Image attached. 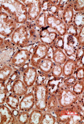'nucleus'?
I'll return each mask as SVG.
<instances>
[{"label":"nucleus","mask_w":84,"mask_h":124,"mask_svg":"<svg viewBox=\"0 0 84 124\" xmlns=\"http://www.w3.org/2000/svg\"><path fill=\"white\" fill-rule=\"evenodd\" d=\"M3 11L6 12L17 24H25L27 22V9L21 0H4L3 5Z\"/></svg>","instance_id":"1"},{"label":"nucleus","mask_w":84,"mask_h":124,"mask_svg":"<svg viewBox=\"0 0 84 124\" xmlns=\"http://www.w3.org/2000/svg\"><path fill=\"white\" fill-rule=\"evenodd\" d=\"M54 115L56 118V123L61 124H83L84 116L74 106L69 108L60 107Z\"/></svg>","instance_id":"2"},{"label":"nucleus","mask_w":84,"mask_h":124,"mask_svg":"<svg viewBox=\"0 0 84 124\" xmlns=\"http://www.w3.org/2000/svg\"><path fill=\"white\" fill-rule=\"evenodd\" d=\"M60 107L69 108L75 105L81 97L74 93L72 89L66 87L60 82L56 89L54 91Z\"/></svg>","instance_id":"3"},{"label":"nucleus","mask_w":84,"mask_h":124,"mask_svg":"<svg viewBox=\"0 0 84 124\" xmlns=\"http://www.w3.org/2000/svg\"><path fill=\"white\" fill-rule=\"evenodd\" d=\"M32 91L35 99V108L44 112L46 109L49 94V89L47 83L45 82V81L35 82L32 86Z\"/></svg>","instance_id":"4"},{"label":"nucleus","mask_w":84,"mask_h":124,"mask_svg":"<svg viewBox=\"0 0 84 124\" xmlns=\"http://www.w3.org/2000/svg\"><path fill=\"white\" fill-rule=\"evenodd\" d=\"M9 39L13 45L18 49L30 46L29 29L25 24L18 26Z\"/></svg>","instance_id":"5"},{"label":"nucleus","mask_w":84,"mask_h":124,"mask_svg":"<svg viewBox=\"0 0 84 124\" xmlns=\"http://www.w3.org/2000/svg\"><path fill=\"white\" fill-rule=\"evenodd\" d=\"M32 52L27 48H19L13 55L9 64L14 71H18L29 65Z\"/></svg>","instance_id":"6"},{"label":"nucleus","mask_w":84,"mask_h":124,"mask_svg":"<svg viewBox=\"0 0 84 124\" xmlns=\"http://www.w3.org/2000/svg\"><path fill=\"white\" fill-rule=\"evenodd\" d=\"M18 26L12 18L6 12H0V36L5 39L10 38Z\"/></svg>","instance_id":"7"},{"label":"nucleus","mask_w":84,"mask_h":124,"mask_svg":"<svg viewBox=\"0 0 84 124\" xmlns=\"http://www.w3.org/2000/svg\"><path fill=\"white\" fill-rule=\"evenodd\" d=\"M29 65L37 69L42 61L46 58L49 54L50 48L42 43L36 44L32 49Z\"/></svg>","instance_id":"8"},{"label":"nucleus","mask_w":84,"mask_h":124,"mask_svg":"<svg viewBox=\"0 0 84 124\" xmlns=\"http://www.w3.org/2000/svg\"><path fill=\"white\" fill-rule=\"evenodd\" d=\"M47 26L56 32L60 36L63 37L66 34L67 25L62 18L49 13H46Z\"/></svg>","instance_id":"9"},{"label":"nucleus","mask_w":84,"mask_h":124,"mask_svg":"<svg viewBox=\"0 0 84 124\" xmlns=\"http://www.w3.org/2000/svg\"><path fill=\"white\" fill-rule=\"evenodd\" d=\"M21 1L25 4L27 9L28 21L33 22L42 13V0H24Z\"/></svg>","instance_id":"10"},{"label":"nucleus","mask_w":84,"mask_h":124,"mask_svg":"<svg viewBox=\"0 0 84 124\" xmlns=\"http://www.w3.org/2000/svg\"><path fill=\"white\" fill-rule=\"evenodd\" d=\"M6 84L8 93L11 92L19 98L28 93L29 88L19 78H17L12 81L8 80Z\"/></svg>","instance_id":"11"},{"label":"nucleus","mask_w":84,"mask_h":124,"mask_svg":"<svg viewBox=\"0 0 84 124\" xmlns=\"http://www.w3.org/2000/svg\"><path fill=\"white\" fill-rule=\"evenodd\" d=\"M22 80L28 88H32L37 81L38 76L37 69L28 65L22 70Z\"/></svg>","instance_id":"12"},{"label":"nucleus","mask_w":84,"mask_h":124,"mask_svg":"<svg viewBox=\"0 0 84 124\" xmlns=\"http://www.w3.org/2000/svg\"><path fill=\"white\" fill-rule=\"evenodd\" d=\"M39 33L40 42L50 48L59 36L56 32L52 30L48 26L41 29L39 31Z\"/></svg>","instance_id":"13"},{"label":"nucleus","mask_w":84,"mask_h":124,"mask_svg":"<svg viewBox=\"0 0 84 124\" xmlns=\"http://www.w3.org/2000/svg\"><path fill=\"white\" fill-rule=\"evenodd\" d=\"M63 37L64 51L68 57L72 58V57L75 58L76 52L79 45L76 38L67 34Z\"/></svg>","instance_id":"14"},{"label":"nucleus","mask_w":84,"mask_h":124,"mask_svg":"<svg viewBox=\"0 0 84 124\" xmlns=\"http://www.w3.org/2000/svg\"><path fill=\"white\" fill-rule=\"evenodd\" d=\"M18 124L12 110L4 104H0V124Z\"/></svg>","instance_id":"15"},{"label":"nucleus","mask_w":84,"mask_h":124,"mask_svg":"<svg viewBox=\"0 0 84 124\" xmlns=\"http://www.w3.org/2000/svg\"><path fill=\"white\" fill-rule=\"evenodd\" d=\"M35 106V99L33 91L28 92L22 97L19 107V110L25 111L28 112L33 109Z\"/></svg>","instance_id":"16"},{"label":"nucleus","mask_w":84,"mask_h":124,"mask_svg":"<svg viewBox=\"0 0 84 124\" xmlns=\"http://www.w3.org/2000/svg\"><path fill=\"white\" fill-rule=\"evenodd\" d=\"M78 66L79 64L75 59L68 58L62 65V76L65 78L74 75Z\"/></svg>","instance_id":"17"},{"label":"nucleus","mask_w":84,"mask_h":124,"mask_svg":"<svg viewBox=\"0 0 84 124\" xmlns=\"http://www.w3.org/2000/svg\"><path fill=\"white\" fill-rule=\"evenodd\" d=\"M54 62L50 57L47 56L42 61L38 66L37 70L41 72L42 76L47 79L50 75V73L54 66Z\"/></svg>","instance_id":"18"},{"label":"nucleus","mask_w":84,"mask_h":124,"mask_svg":"<svg viewBox=\"0 0 84 124\" xmlns=\"http://www.w3.org/2000/svg\"><path fill=\"white\" fill-rule=\"evenodd\" d=\"M74 14L72 0H69L63 8L61 14V18L66 25L72 23Z\"/></svg>","instance_id":"19"},{"label":"nucleus","mask_w":84,"mask_h":124,"mask_svg":"<svg viewBox=\"0 0 84 124\" xmlns=\"http://www.w3.org/2000/svg\"><path fill=\"white\" fill-rule=\"evenodd\" d=\"M50 48L52 50L51 58L53 62L56 64L63 65L68 58L64 50L61 48Z\"/></svg>","instance_id":"20"},{"label":"nucleus","mask_w":84,"mask_h":124,"mask_svg":"<svg viewBox=\"0 0 84 124\" xmlns=\"http://www.w3.org/2000/svg\"><path fill=\"white\" fill-rule=\"evenodd\" d=\"M59 107L58 101L54 92H49L46 104V109L45 111L54 114Z\"/></svg>","instance_id":"21"},{"label":"nucleus","mask_w":84,"mask_h":124,"mask_svg":"<svg viewBox=\"0 0 84 124\" xmlns=\"http://www.w3.org/2000/svg\"><path fill=\"white\" fill-rule=\"evenodd\" d=\"M25 24L29 29V41L30 46H33L35 45H36V44L40 42V41L39 31L37 30V29L35 28L32 22L27 21V22Z\"/></svg>","instance_id":"22"},{"label":"nucleus","mask_w":84,"mask_h":124,"mask_svg":"<svg viewBox=\"0 0 84 124\" xmlns=\"http://www.w3.org/2000/svg\"><path fill=\"white\" fill-rule=\"evenodd\" d=\"M14 70L9 64H0V82H6Z\"/></svg>","instance_id":"23"},{"label":"nucleus","mask_w":84,"mask_h":124,"mask_svg":"<svg viewBox=\"0 0 84 124\" xmlns=\"http://www.w3.org/2000/svg\"><path fill=\"white\" fill-rule=\"evenodd\" d=\"M19 102L20 98L11 92L8 94L5 101L6 105L12 110L19 109Z\"/></svg>","instance_id":"24"},{"label":"nucleus","mask_w":84,"mask_h":124,"mask_svg":"<svg viewBox=\"0 0 84 124\" xmlns=\"http://www.w3.org/2000/svg\"><path fill=\"white\" fill-rule=\"evenodd\" d=\"M43 115V112L40 109L34 108L29 113L28 124H40Z\"/></svg>","instance_id":"25"},{"label":"nucleus","mask_w":84,"mask_h":124,"mask_svg":"<svg viewBox=\"0 0 84 124\" xmlns=\"http://www.w3.org/2000/svg\"><path fill=\"white\" fill-rule=\"evenodd\" d=\"M46 12H42L32 24L35 28L38 31L47 26L46 22Z\"/></svg>","instance_id":"26"},{"label":"nucleus","mask_w":84,"mask_h":124,"mask_svg":"<svg viewBox=\"0 0 84 124\" xmlns=\"http://www.w3.org/2000/svg\"><path fill=\"white\" fill-rule=\"evenodd\" d=\"M12 111L16 116L18 124H28L29 119V112L25 111L17 110V112H15L14 110Z\"/></svg>","instance_id":"27"},{"label":"nucleus","mask_w":84,"mask_h":124,"mask_svg":"<svg viewBox=\"0 0 84 124\" xmlns=\"http://www.w3.org/2000/svg\"><path fill=\"white\" fill-rule=\"evenodd\" d=\"M72 23L79 29L84 26V11L75 13Z\"/></svg>","instance_id":"28"},{"label":"nucleus","mask_w":84,"mask_h":124,"mask_svg":"<svg viewBox=\"0 0 84 124\" xmlns=\"http://www.w3.org/2000/svg\"><path fill=\"white\" fill-rule=\"evenodd\" d=\"M56 123V118L55 115L46 111L43 112V117L40 124H55Z\"/></svg>","instance_id":"29"},{"label":"nucleus","mask_w":84,"mask_h":124,"mask_svg":"<svg viewBox=\"0 0 84 124\" xmlns=\"http://www.w3.org/2000/svg\"><path fill=\"white\" fill-rule=\"evenodd\" d=\"M72 89L77 95H82L84 93V80H77L72 86Z\"/></svg>","instance_id":"30"},{"label":"nucleus","mask_w":84,"mask_h":124,"mask_svg":"<svg viewBox=\"0 0 84 124\" xmlns=\"http://www.w3.org/2000/svg\"><path fill=\"white\" fill-rule=\"evenodd\" d=\"M84 54V46L78 45L74 59L79 64V66L84 65L83 57Z\"/></svg>","instance_id":"31"},{"label":"nucleus","mask_w":84,"mask_h":124,"mask_svg":"<svg viewBox=\"0 0 84 124\" xmlns=\"http://www.w3.org/2000/svg\"><path fill=\"white\" fill-rule=\"evenodd\" d=\"M8 94L6 82H0V104H4Z\"/></svg>","instance_id":"32"},{"label":"nucleus","mask_w":84,"mask_h":124,"mask_svg":"<svg viewBox=\"0 0 84 124\" xmlns=\"http://www.w3.org/2000/svg\"><path fill=\"white\" fill-rule=\"evenodd\" d=\"M62 65L54 63V66L50 73V76L54 78H59L62 76Z\"/></svg>","instance_id":"33"},{"label":"nucleus","mask_w":84,"mask_h":124,"mask_svg":"<svg viewBox=\"0 0 84 124\" xmlns=\"http://www.w3.org/2000/svg\"><path fill=\"white\" fill-rule=\"evenodd\" d=\"M77 81L75 75H72L69 77H63L62 81V83L66 87L72 89L74 85Z\"/></svg>","instance_id":"34"},{"label":"nucleus","mask_w":84,"mask_h":124,"mask_svg":"<svg viewBox=\"0 0 84 124\" xmlns=\"http://www.w3.org/2000/svg\"><path fill=\"white\" fill-rule=\"evenodd\" d=\"M72 6L75 12L84 11V0H72Z\"/></svg>","instance_id":"35"},{"label":"nucleus","mask_w":84,"mask_h":124,"mask_svg":"<svg viewBox=\"0 0 84 124\" xmlns=\"http://www.w3.org/2000/svg\"><path fill=\"white\" fill-rule=\"evenodd\" d=\"M80 29L76 27L73 23H71L67 25L66 34L76 38L78 35Z\"/></svg>","instance_id":"36"},{"label":"nucleus","mask_w":84,"mask_h":124,"mask_svg":"<svg viewBox=\"0 0 84 124\" xmlns=\"http://www.w3.org/2000/svg\"><path fill=\"white\" fill-rule=\"evenodd\" d=\"M74 106L84 116V93L81 95L80 99L76 101Z\"/></svg>","instance_id":"37"},{"label":"nucleus","mask_w":84,"mask_h":124,"mask_svg":"<svg viewBox=\"0 0 84 124\" xmlns=\"http://www.w3.org/2000/svg\"><path fill=\"white\" fill-rule=\"evenodd\" d=\"M84 65L79 66L76 70L74 74L77 80H84Z\"/></svg>","instance_id":"38"},{"label":"nucleus","mask_w":84,"mask_h":124,"mask_svg":"<svg viewBox=\"0 0 84 124\" xmlns=\"http://www.w3.org/2000/svg\"><path fill=\"white\" fill-rule=\"evenodd\" d=\"M76 38L79 45L84 46V26L80 29Z\"/></svg>","instance_id":"39"},{"label":"nucleus","mask_w":84,"mask_h":124,"mask_svg":"<svg viewBox=\"0 0 84 124\" xmlns=\"http://www.w3.org/2000/svg\"><path fill=\"white\" fill-rule=\"evenodd\" d=\"M61 48L63 50L64 48V39L63 37L58 36L57 39L55 41L54 45L50 48Z\"/></svg>","instance_id":"40"},{"label":"nucleus","mask_w":84,"mask_h":124,"mask_svg":"<svg viewBox=\"0 0 84 124\" xmlns=\"http://www.w3.org/2000/svg\"><path fill=\"white\" fill-rule=\"evenodd\" d=\"M5 38L2 37L1 36H0V48L3 46L4 44Z\"/></svg>","instance_id":"41"},{"label":"nucleus","mask_w":84,"mask_h":124,"mask_svg":"<svg viewBox=\"0 0 84 124\" xmlns=\"http://www.w3.org/2000/svg\"><path fill=\"white\" fill-rule=\"evenodd\" d=\"M4 2V0H0V12H2L3 11V5Z\"/></svg>","instance_id":"42"}]
</instances>
